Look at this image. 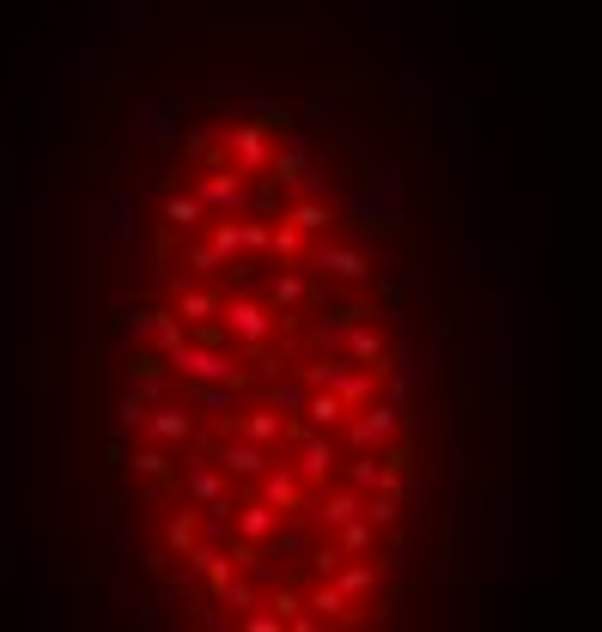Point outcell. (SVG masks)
Returning a JSON list of instances; mask_svg holds the SVG:
<instances>
[{
    "mask_svg": "<svg viewBox=\"0 0 602 632\" xmlns=\"http://www.w3.org/2000/svg\"><path fill=\"white\" fill-rule=\"evenodd\" d=\"M286 219H292L298 231H329V225H335V213H329L323 201H298V207H292Z\"/></svg>",
    "mask_w": 602,
    "mask_h": 632,
    "instance_id": "cell-14",
    "label": "cell"
},
{
    "mask_svg": "<svg viewBox=\"0 0 602 632\" xmlns=\"http://www.w3.org/2000/svg\"><path fill=\"white\" fill-rule=\"evenodd\" d=\"M219 456H225V468H238V474H262V468H268L262 444H225Z\"/></svg>",
    "mask_w": 602,
    "mask_h": 632,
    "instance_id": "cell-12",
    "label": "cell"
},
{
    "mask_svg": "<svg viewBox=\"0 0 602 632\" xmlns=\"http://www.w3.org/2000/svg\"><path fill=\"white\" fill-rule=\"evenodd\" d=\"M311 608H323V614L347 620V590H341V584H323V590H311Z\"/></svg>",
    "mask_w": 602,
    "mask_h": 632,
    "instance_id": "cell-22",
    "label": "cell"
},
{
    "mask_svg": "<svg viewBox=\"0 0 602 632\" xmlns=\"http://www.w3.org/2000/svg\"><path fill=\"white\" fill-rule=\"evenodd\" d=\"M225 329H232L238 341H250V347H256V341H268V335H274V310H268V304H256V298H238L232 310H225Z\"/></svg>",
    "mask_w": 602,
    "mask_h": 632,
    "instance_id": "cell-3",
    "label": "cell"
},
{
    "mask_svg": "<svg viewBox=\"0 0 602 632\" xmlns=\"http://www.w3.org/2000/svg\"><path fill=\"white\" fill-rule=\"evenodd\" d=\"M274 165V146H268V134H262V122H244V128H232V171H268Z\"/></svg>",
    "mask_w": 602,
    "mask_h": 632,
    "instance_id": "cell-2",
    "label": "cell"
},
{
    "mask_svg": "<svg viewBox=\"0 0 602 632\" xmlns=\"http://www.w3.org/2000/svg\"><path fill=\"white\" fill-rule=\"evenodd\" d=\"M396 432V402H378V408H365V420H353V450H371V444H384Z\"/></svg>",
    "mask_w": 602,
    "mask_h": 632,
    "instance_id": "cell-6",
    "label": "cell"
},
{
    "mask_svg": "<svg viewBox=\"0 0 602 632\" xmlns=\"http://www.w3.org/2000/svg\"><path fill=\"white\" fill-rule=\"evenodd\" d=\"M311 268H329L335 280H365V274H371L365 250H347V244H323V250H311Z\"/></svg>",
    "mask_w": 602,
    "mask_h": 632,
    "instance_id": "cell-5",
    "label": "cell"
},
{
    "mask_svg": "<svg viewBox=\"0 0 602 632\" xmlns=\"http://www.w3.org/2000/svg\"><path fill=\"white\" fill-rule=\"evenodd\" d=\"M244 438H250V444H274V438H280V414H268V408H256V414L244 420Z\"/></svg>",
    "mask_w": 602,
    "mask_h": 632,
    "instance_id": "cell-17",
    "label": "cell"
},
{
    "mask_svg": "<svg viewBox=\"0 0 602 632\" xmlns=\"http://www.w3.org/2000/svg\"><path fill=\"white\" fill-rule=\"evenodd\" d=\"M177 310L189 316V323H207V316H219V298H213V292H183Z\"/></svg>",
    "mask_w": 602,
    "mask_h": 632,
    "instance_id": "cell-18",
    "label": "cell"
},
{
    "mask_svg": "<svg viewBox=\"0 0 602 632\" xmlns=\"http://www.w3.org/2000/svg\"><path fill=\"white\" fill-rule=\"evenodd\" d=\"M347 347H353V359H384V335H371V329H347Z\"/></svg>",
    "mask_w": 602,
    "mask_h": 632,
    "instance_id": "cell-20",
    "label": "cell"
},
{
    "mask_svg": "<svg viewBox=\"0 0 602 632\" xmlns=\"http://www.w3.org/2000/svg\"><path fill=\"white\" fill-rule=\"evenodd\" d=\"M353 487H365V493H396V468H384L378 456H365V462H353Z\"/></svg>",
    "mask_w": 602,
    "mask_h": 632,
    "instance_id": "cell-9",
    "label": "cell"
},
{
    "mask_svg": "<svg viewBox=\"0 0 602 632\" xmlns=\"http://www.w3.org/2000/svg\"><path fill=\"white\" fill-rule=\"evenodd\" d=\"M195 201H201L207 213L250 207V195H244V171H213V177H201V183H195Z\"/></svg>",
    "mask_w": 602,
    "mask_h": 632,
    "instance_id": "cell-1",
    "label": "cell"
},
{
    "mask_svg": "<svg viewBox=\"0 0 602 632\" xmlns=\"http://www.w3.org/2000/svg\"><path fill=\"white\" fill-rule=\"evenodd\" d=\"M140 426L153 432L159 444H177V438H189V432H195V420H189V414H165V408H159V414H146Z\"/></svg>",
    "mask_w": 602,
    "mask_h": 632,
    "instance_id": "cell-11",
    "label": "cell"
},
{
    "mask_svg": "<svg viewBox=\"0 0 602 632\" xmlns=\"http://www.w3.org/2000/svg\"><path fill=\"white\" fill-rule=\"evenodd\" d=\"M250 116H268V122H274V128H280V122H286V110H280V104H274V98H250Z\"/></svg>",
    "mask_w": 602,
    "mask_h": 632,
    "instance_id": "cell-30",
    "label": "cell"
},
{
    "mask_svg": "<svg viewBox=\"0 0 602 632\" xmlns=\"http://www.w3.org/2000/svg\"><path fill=\"white\" fill-rule=\"evenodd\" d=\"M365 547H371V523L347 517V523H341V553H365Z\"/></svg>",
    "mask_w": 602,
    "mask_h": 632,
    "instance_id": "cell-25",
    "label": "cell"
},
{
    "mask_svg": "<svg viewBox=\"0 0 602 632\" xmlns=\"http://www.w3.org/2000/svg\"><path fill=\"white\" fill-rule=\"evenodd\" d=\"M195 535H201V517H195V511L171 517V553H183V560H189V553H195Z\"/></svg>",
    "mask_w": 602,
    "mask_h": 632,
    "instance_id": "cell-15",
    "label": "cell"
},
{
    "mask_svg": "<svg viewBox=\"0 0 602 632\" xmlns=\"http://www.w3.org/2000/svg\"><path fill=\"white\" fill-rule=\"evenodd\" d=\"M110 237H116V244H128V237H134V213H128V201H122V195L110 201Z\"/></svg>",
    "mask_w": 602,
    "mask_h": 632,
    "instance_id": "cell-26",
    "label": "cell"
},
{
    "mask_svg": "<svg viewBox=\"0 0 602 632\" xmlns=\"http://www.w3.org/2000/svg\"><path fill=\"white\" fill-rule=\"evenodd\" d=\"M347 517H359V487H353V493H335V499L323 505V523H335V529H341Z\"/></svg>",
    "mask_w": 602,
    "mask_h": 632,
    "instance_id": "cell-21",
    "label": "cell"
},
{
    "mask_svg": "<svg viewBox=\"0 0 602 632\" xmlns=\"http://www.w3.org/2000/svg\"><path fill=\"white\" fill-rule=\"evenodd\" d=\"M128 462H134V474H146V481L171 474V456H165V450H140V456H128Z\"/></svg>",
    "mask_w": 602,
    "mask_h": 632,
    "instance_id": "cell-23",
    "label": "cell"
},
{
    "mask_svg": "<svg viewBox=\"0 0 602 632\" xmlns=\"http://www.w3.org/2000/svg\"><path fill=\"white\" fill-rule=\"evenodd\" d=\"M189 493H195V505H213V499H225V481L213 468H189Z\"/></svg>",
    "mask_w": 602,
    "mask_h": 632,
    "instance_id": "cell-16",
    "label": "cell"
},
{
    "mask_svg": "<svg viewBox=\"0 0 602 632\" xmlns=\"http://www.w3.org/2000/svg\"><path fill=\"white\" fill-rule=\"evenodd\" d=\"M329 462H335V450H329V438H311L305 450H298V481H311V487H323L329 481Z\"/></svg>",
    "mask_w": 602,
    "mask_h": 632,
    "instance_id": "cell-7",
    "label": "cell"
},
{
    "mask_svg": "<svg viewBox=\"0 0 602 632\" xmlns=\"http://www.w3.org/2000/svg\"><path fill=\"white\" fill-rule=\"evenodd\" d=\"M189 268H195V274H213V268H219V250H213V244H195V250H189Z\"/></svg>",
    "mask_w": 602,
    "mask_h": 632,
    "instance_id": "cell-28",
    "label": "cell"
},
{
    "mask_svg": "<svg viewBox=\"0 0 602 632\" xmlns=\"http://www.w3.org/2000/svg\"><path fill=\"white\" fill-rule=\"evenodd\" d=\"M171 359H177V365H183L189 377H201V383H225V377H244V371H238L232 359H219V353H207L201 341H195V347H177Z\"/></svg>",
    "mask_w": 602,
    "mask_h": 632,
    "instance_id": "cell-4",
    "label": "cell"
},
{
    "mask_svg": "<svg viewBox=\"0 0 602 632\" xmlns=\"http://www.w3.org/2000/svg\"><path fill=\"white\" fill-rule=\"evenodd\" d=\"M201 213H207V207H201L195 195H171V201H165V219H171V225H201Z\"/></svg>",
    "mask_w": 602,
    "mask_h": 632,
    "instance_id": "cell-19",
    "label": "cell"
},
{
    "mask_svg": "<svg viewBox=\"0 0 602 632\" xmlns=\"http://www.w3.org/2000/svg\"><path fill=\"white\" fill-rule=\"evenodd\" d=\"M371 578H378V572H365V566H335V584H341L347 596H365V590H371Z\"/></svg>",
    "mask_w": 602,
    "mask_h": 632,
    "instance_id": "cell-24",
    "label": "cell"
},
{
    "mask_svg": "<svg viewBox=\"0 0 602 632\" xmlns=\"http://www.w3.org/2000/svg\"><path fill=\"white\" fill-rule=\"evenodd\" d=\"M274 298H280V304H298V298H305V280H298V274H286V280L274 286Z\"/></svg>",
    "mask_w": 602,
    "mask_h": 632,
    "instance_id": "cell-29",
    "label": "cell"
},
{
    "mask_svg": "<svg viewBox=\"0 0 602 632\" xmlns=\"http://www.w3.org/2000/svg\"><path fill=\"white\" fill-rule=\"evenodd\" d=\"M298 237H305V231H298V225H292V219H286V225H280V231H274V237H268V244H274V250H280V256H298Z\"/></svg>",
    "mask_w": 602,
    "mask_h": 632,
    "instance_id": "cell-27",
    "label": "cell"
},
{
    "mask_svg": "<svg viewBox=\"0 0 602 632\" xmlns=\"http://www.w3.org/2000/svg\"><path fill=\"white\" fill-rule=\"evenodd\" d=\"M274 523H280V511L262 499V505H244V517H238V529H244V541H262L268 547V535H274Z\"/></svg>",
    "mask_w": 602,
    "mask_h": 632,
    "instance_id": "cell-10",
    "label": "cell"
},
{
    "mask_svg": "<svg viewBox=\"0 0 602 632\" xmlns=\"http://www.w3.org/2000/svg\"><path fill=\"white\" fill-rule=\"evenodd\" d=\"M305 414H311V426H335L341 414H347V402L329 389V395H305Z\"/></svg>",
    "mask_w": 602,
    "mask_h": 632,
    "instance_id": "cell-13",
    "label": "cell"
},
{
    "mask_svg": "<svg viewBox=\"0 0 602 632\" xmlns=\"http://www.w3.org/2000/svg\"><path fill=\"white\" fill-rule=\"evenodd\" d=\"M262 499H268L274 511H298V505H305V493H298L292 474H268V468H262Z\"/></svg>",
    "mask_w": 602,
    "mask_h": 632,
    "instance_id": "cell-8",
    "label": "cell"
}]
</instances>
